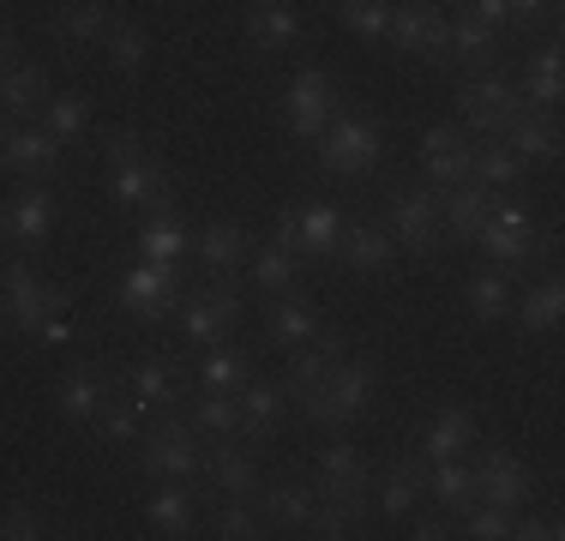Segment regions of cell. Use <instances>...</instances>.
Listing matches in <instances>:
<instances>
[{"mask_svg":"<svg viewBox=\"0 0 565 541\" xmlns=\"http://www.w3.org/2000/svg\"><path fill=\"white\" fill-rule=\"evenodd\" d=\"M373 385H380V373H373L367 361L343 356V361H331L326 379L301 397V410H307V422H319V427H343V422H355V415L373 403Z\"/></svg>","mask_w":565,"mask_h":541,"instance_id":"6da1fadb","label":"cell"},{"mask_svg":"<svg viewBox=\"0 0 565 541\" xmlns=\"http://www.w3.org/2000/svg\"><path fill=\"white\" fill-rule=\"evenodd\" d=\"M518 91L505 85L500 73H469L457 85V115H463L469 139H505V127L518 120Z\"/></svg>","mask_w":565,"mask_h":541,"instance_id":"7a4b0ae2","label":"cell"},{"mask_svg":"<svg viewBox=\"0 0 565 541\" xmlns=\"http://www.w3.org/2000/svg\"><path fill=\"white\" fill-rule=\"evenodd\" d=\"M385 211H392V241L403 253H415V259H434L439 247V193L434 187H392L385 193Z\"/></svg>","mask_w":565,"mask_h":541,"instance_id":"3957f363","label":"cell"},{"mask_svg":"<svg viewBox=\"0 0 565 541\" xmlns=\"http://www.w3.org/2000/svg\"><path fill=\"white\" fill-rule=\"evenodd\" d=\"M139 469L151 481H193L199 469H205L193 422H186V415H169L163 427H151V439H145V452H139Z\"/></svg>","mask_w":565,"mask_h":541,"instance_id":"277c9868","label":"cell"},{"mask_svg":"<svg viewBox=\"0 0 565 541\" xmlns=\"http://www.w3.org/2000/svg\"><path fill=\"white\" fill-rule=\"evenodd\" d=\"M385 139L380 127H373L367 115H331V127L319 132V162H326V174H367L373 162H380Z\"/></svg>","mask_w":565,"mask_h":541,"instance_id":"5b68a950","label":"cell"},{"mask_svg":"<svg viewBox=\"0 0 565 541\" xmlns=\"http://www.w3.org/2000/svg\"><path fill=\"white\" fill-rule=\"evenodd\" d=\"M331 115H338V78L326 73V66H301V73L289 78V91H282V120H289L295 139H319V132L331 127Z\"/></svg>","mask_w":565,"mask_h":541,"instance_id":"8992f818","label":"cell"},{"mask_svg":"<svg viewBox=\"0 0 565 541\" xmlns=\"http://www.w3.org/2000/svg\"><path fill=\"white\" fill-rule=\"evenodd\" d=\"M392 49L422 61H451V19L439 0H403L392 7Z\"/></svg>","mask_w":565,"mask_h":541,"instance_id":"52a82bcc","label":"cell"},{"mask_svg":"<svg viewBox=\"0 0 565 541\" xmlns=\"http://www.w3.org/2000/svg\"><path fill=\"white\" fill-rule=\"evenodd\" d=\"M0 295H7V307H12V325L19 331H36L43 319H55L73 307V295L61 289V283H43L24 259H12L7 270H0Z\"/></svg>","mask_w":565,"mask_h":541,"instance_id":"ba28073f","label":"cell"},{"mask_svg":"<svg viewBox=\"0 0 565 541\" xmlns=\"http://www.w3.org/2000/svg\"><path fill=\"white\" fill-rule=\"evenodd\" d=\"M120 307H127L132 319H145V325L169 319L174 307H181V270L157 265V259H139L127 277H120Z\"/></svg>","mask_w":565,"mask_h":541,"instance_id":"9c48e42d","label":"cell"},{"mask_svg":"<svg viewBox=\"0 0 565 541\" xmlns=\"http://www.w3.org/2000/svg\"><path fill=\"white\" fill-rule=\"evenodd\" d=\"M181 331H186V343H199V349H217L228 331L241 325V301L228 295V283H211V289H193V295H181Z\"/></svg>","mask_w":565,"mask_h":541,"instance_id":"30bf717a","label":"cell"},{"mask_svg":"<svg viewBox=\"0 0 565 541\" xmlns=\"http://www.w3.org/2000/svg\"><path fill=\"white\" fill-rule=\"evenodd\" d=\"M55 223H61V199L49 193V181H19V193L0 211V229H7L19 247H43V241L55 235Z\"/></svg>","mask_w":565,"mask_h":541,"instance_id":"8fae6325","label":"cell"},{"mask_svg":"<svg viewBox=\"0 0 565 541\" xmlns=\"http://www.w3.org/2000/svg\"><path fill=\"white\" fill-rule=\"evenodd\" d=\"M469 476H476V499H493V506H505V511L530 506V494H535L530 469H523L511 452H500V445H488V452H476V464H469Z\"/></svg>","mask_w":565,"mask_h":541,"instance_id":"7c38bea8","label":"cell"},{"mask_svg":"<svg viewBox=\"0 0 565 541\" xmlns=\"http://www.w3.org/2000/svg\"><path fill=\"white\" fill-rule=\"evenodd\" d=\"M109 397H115V373L103 368V361H78V368H66L61 385H55V403H61V415H66L73 427L97 422Z\"/></svg>","mask_w":565,"mask_h":541,"instance_id":"4fadbf2b","label":"cell"},{"mask_svg":"<svg viewBox=\"0 0 565 541\" xmlns=\"http://www.w3.org/2000/svg\"><path fill=\"white\" fill-rule=\"evenodd\" d=\"M469 157H476V139H469L463 127H427L422 132V169H427V187H434V193L469 181Z\"/></svg>","mask_w":565,"mask_h":541,"instance_id":"5bb4252c","label":"cell"},{"mask_svg":"<svg viewBox=\"0 0 565 541\" xmlns=\"http://www.w3.org/2000/svg\"><path fill=\"white\" fill-rule=\"evenodd\" d=\"M109 193H115L120 211H163V205H174L169 169L151 151H145L139 162H120V169L109 174Z\"/></svg>","mask_w":565,"mask_h":541,"instance_id":"9a60e30c","label":"cell"},{"mask_svg":"<svg viewBox=\"0 0 565 541\" xmlns=\"http://www.w3.org/2000/svg\"><path fill=\"white\" fill-rule=\"evenodd\" d=\"M61 151L66 145L49 127H19L7 139V151H0V169H7L12 181H49V174L61 169Z\"/></svg>","mask_w":565,"mask_h":541,"instance_id":"2e32d148","label":"cell"},{"mask_svg":"<svg viewBox=\"0 0 565 541\" xmlns=\"http://www.w3.org/2000/svg\"><path fill=\"white\" fill-rule=\"evenodd\" d=\"M193 253H199V265H205L211 283H228L241 265H247L253 235H247L241 223H228V216H217V223H205V229L193 235Z\"/></svg>","mask_w":565,"mask_h":541,"instance_id":"e0dca14e","label":"cell"},{"mask_svg":"<svg viewBox=\"0 0 565 541\" xmlns=\"http://www.w3.org/2000/svg\"><path fill=\"white\" fill-rule=\"evenodd\" d=\"M505 151L530 169V162H554L559 157V120L547 108H518V120L505 127Z\"/></svg>","mask_w":565,"mask_h":541,"instance_id":"ac0fdd59","label":"cell"},{"mask_svg":"<svg viewBox=\"0 0 565 541\" xmlns=\"http://www.w3.org/2000/svg\"><path fill=\"white\" fill-rule=\"evenodd\" d=\"M427 457H403V464L385 469V481H380V494H373V506H380V518L385 523H403L415 511V499L427 494Z\"/></svg>","mask_w":565,"mask_h":541,"instance_id":"d6986e66","label":"cell"},{"mask_svg":"<svg viewBox=\"0 0 565 541\" xmlns=\"http://www.w3.org/2000/svg\"><path fill=\"white\" fill-rule=\"evenodd\" d=\"M186 253H193V229L174 216V205L163 211H145L139 223V259H157V265H181Z\"/></svg>","mask_w":565,"mask_h":541,"instance_id":"ffe728a7","label":"cell"},{"mask_svg":"<svg viewBox=\"0 0 565 541\" xmlns=\"http://www.w3.org/2000/svg\"><path fill=\"white\" fill-rule=\"evenodd\" d=\"M301 31H307V19L289 7V0H253L247 7V36H253V49H265V54L301 43Z\"/></svg>","mask_w":565,"mask_h":541,"instance_id":"44dd1931","label":"cell"},{"mask_svg":"<svg viewBox=\"0 0 565 541\" xmlns=\"http://www.w3.org/2000/svg\"><path fill=\"white\" fill-rule=\"evenodd\" d=\"M235 403H241V433H247V439H271L289 397H282V379H259V373H253L247 385L235 391Z\"/></svg>","mask_w":565,"mask_h":541,"instance_id":"7402d4cb","label":"cell"},{"mask_svg":"<svg viewBox=\"0 0 565 541\" xmlns=\"http://www.w3.org/2000/svg\"><path fill=\"white\" fill-rule=\"evenodd\" d=\"M488 211H493V193H488V187H476V181L446 187V193H439V229H446L451 241H476V229L488 223Z\"/></svg>","mask_w":565,"mask_h":541,"instance_id":"603a6c76","label":"cell"},{"mask_svg":"<svg viewBox=\"0 0 565 541\" xmlns=\"http://www.w3.org/2000/svg\"><path fill=\"white\" fill-rule=\"evenodd\" d=\"M476 433H481L476 410L451 403V410H439L434 422H427V433H422V457H427V464H439V457H463L469 445H476Z\"/></svg>","mask_w":565,"mask_h":541,"instance_id":"cb8c5ba5","label":"cell"},{"mask_svg":"<svg viewBox=\"0 0 565 541\" xmlns=\"http://www.w3.org/2000/svg\"><path fill=\"white\" fill-rule=\"evenodd\" d=\"M343 211L338 205H295V247H301V259H331L343 241Z\"/></svg>","mask_w":565,"mask_h":541,"instance_id":"d4e9b609","label":"cell"},{"mask_svg":"<svg viewBox=\"0 0 565 541\" xmlns=\"http://www.w3.org/2000/svg\"><path fill=\"white\" fill-rule=\"evenodd\" d=\"M193 518H199V494L186 481H163L151 499H145V523H151L157 535H193Z\"/></svg>","mask_w":565,"mask_h":541,"instance_id":"484cf974","label":"cell"},{"mask_svg":"<svg viewBox=\"0 0 565 541\" xmlns=\"http://www.w3.org/2000/svg\"><path fill=\"white\" fill-rule=\"evenodd\" d=\"M181 368L174 361H163V356H151V361H139V368L127 373V397L132 403H145V410H174L181 403Z\"/></svg>","mask_w":565,"mask_h":541,"instance_id":"4316f807","label":"cell"},{"mask_svg":"<svg viewBox=\"0 0 565 541\" xmlns=\"http://www.w3.org/2000/svg\"><path fill=\"white\" fill-rule=\"evenodd\" d=\"M265 331H271L277 349H301L307 337H319V314L301 301V295H271V314H265Z\"/></svg>","mask_w":565,"mask_h":541,"instance_id":"83f0119b","label":"cell"},{"mask_svg":"<svg viewBox=\"0 0 565 541\" xmlns=\"http://www.w3.org/2000/svg\"><path fill=\"white\" fill-rule=\"evenodd\" d=\"M338 253H343L349 270H385L397 259V241H392V229H380V223H355V229H343Z\"/></svg>","mask_w":565,"mask_h":541,"instance_id":"f1b7e54d","label":"cell"},{"mask_svg":"<svg viewBox=\"0 0 565 541\" xmlns=\"http://www.w3.org/2000/svg\"><path fill=\"white\" fill-rule=\"evenodd\" d=\"M49 97V73L43 66H31V61H7L0 66V108L7 115H36Z\"/></svg>","mask_w":565,"mask_h":541,"instance_id":"f546056e","label":"cell"},{"mask_svg":"<svg viewBox=\"0 0 565 541\" xmlns=\"http://www.w3.org/2000/svg\"><path fill=\"white\" fill-rule=\"evenodd\" d=\"M511 307H518V325H523V337H542V331H554V325H559V314H565V283H559V277H542L535 289L511 295Z\"/></svg>","mask_w":565,"mask_h":541,"instance_id":"4dcf8cb0","label":"cell"},{"mask_svg":"<svg viewBox=\"0 0 565 541\" xmlns=\"http://www.w3.org/2000/svg\"><path fill=\"white\" fill-rule=\"evenodd\" d=\"M247 265H253V289H259V295H282L307 259L295 247H282V241H253Z\"/></svg>","mask_w":565,"mask_h":541,"instance_id":"1f68e13d","label":"cell"},{"mask_svg":"<svg viewBox=\"0 0 565 541\" xmlns=\"http://www.w3.org/2000/svg\"><path fill=\"white\" fill-rule=\"evenodd\" d=\"M493 49H500V31H493V24H481L469 7L457 12V19H451V61H463L469 73H488Z\"/></svg>","mask_w":565,"mask_h":541,"instance_id":"d6a6232c","label":"cell"},{"mask_svg":"<svg viewBox=\"0 0 565 541\" xmlns=\"http://www.w3.org/2000/svg\"><path fill=\"white\" fill-rule=\"evenodd\" d=\"M511 295H518V283H511L505 270H476V277H469V289H463V307H469V319L500 325L511 314Z\"/></svg>","mask_w":565,"mask_h":541,"instance_id":"836d02e7","label":"cell"},{"mask_svg":"<svg viewBox=\"0 0 565 541\" xmlns=\"http://www.w3.org/2000/svg\"><path fill=\"white\" fill-rule=\"evenodd\" d=\"M109 31H115V19H109L103 0H66V7L55 12V36H61V43H103Z\"/></svg>","mask_w":565,"mask_h":541,"instance_id":"e575fe53","label":"cell"},{"mask_svg":"<svg viewBox=\"0 0 565 541\" xmlns=\"http://www.w3.org/2000/svg\"><path fill=\"white\" fill-rule=\"evenodd\" d=\"M518 103H530V108H554L559 103V43L535 49V61H523Z\"/></svg>","mask_w":565,"mask_h":541,"instance_id":"d590c367","label":"cell"},{"mask_svg":"<svg viewBox=\"0 0 565 541\" xmlns=\"http://www.w3.org/2000/svg\"><path fill=\"white\" fill-rule=\"evenodd\" d=\"M205 476L217 481L228 499H247L253 487H259V464H253V452H241V445H217V452L205 457Z\"/></svg>","mask_w":565,"mask_h":541,"instance_id":"8d00e7d4","label":"cell"},{"mask_svg":"<svg viewBox=\"0 0 565 541\" xmlns=\"http://www.w3.org/2000/svg\"><path fill=\"white\" fill-rule=\"evenodd\" d=\"M469 181L488 187V193H505V187L523 181V162L493 139H476V157H469Z\"/></svg>","mask_w":565,"mask_h":541,"instance_id":"74e56055","label":"cell"},{"mask_svg":"<svg viewBox=\"0 0 565 541\" xmlns=\"http://www.w3.org/2000/svg\"><path fill=\"white\" fill-rule=\"evenodd\" d=\"M247 379H253V356H247V349H223L217 343L205 361H199V385H205V391H241Z\"/></svg>","mask_w":565,"mask_h":541,"instance_id":"f35d334b","label":"cell"},{"mask_svg":"<svg viewBox=\"0 0 565 541\" xmlns=\"http://www.w3.org/2000/svg\"><path fill=\"white\" fill-rule=\"evenodd\" d=\"M193 433H211V439H228V433H241V403L235 391H205V397L193 403Z\"/></svg>","mask_w":565,"mask_h":541,"instance_id":"ab89813d","label":"cell"},{"mask_svg":"<svg viewBox=\"0 0 565 541\" xmlns=\"http://www.w3.org/2000/svg\"><path fill=\"white\" fill-rule=\"evenodd\" d=\"M103 49H109V66L120 78H139L145 61H151V36H145L139 24H115V31L103 36Z\"/></svg>","mask_w":565,"mask_h":541,"instance_id":"60d3db41","label":"cell"},{"mask_svg":"<svg viewBox=\"0 0 565 541\" xmlns=\"http://www.w3.org/2000/svg\"><path fill=\"white\" fill-rule=\"evenodd\" d=\"M427 494H434L439 506L463 511L469 499H476V476H469V464H457V457H439V464L427 469Z\"/></svg>","mask_w":565,"mask_h":541,"instance_id":"b9f144b4","label":"cell"},{"mask_svg":"<svg viewBox=\"0 0 565 541\" xmlns=\"http://www.w3.org/2000/svg\"><path fill=\"white\" fill-rule=\"evenodd\" d=\"M313 499H319V494H313V487H301V481H271V487H265V518L301 530L307 511H313Z\"/></svg>","mask_w":565,"mask_h":541,"instance_id":"7bdbcfd3","label":"cell"},{"mask_svg":"<svg viewBox=\"0 0 565 541\" xmlns=\"http://www.w3.org/2000/svg\"><path fill=\"white\" fill-rule=\"evenodd\" d=\"M43 127L55 132L61 145H73L78 132L90 127V103L78 97V91H61V97H43Z\"/></svg>","mask_w":565,"mask_h":541,"instance_id":"ee69618b","label":"cell"},{"mask_svg":"<svg viewBox=\"0 0 565 541\" xmlns=\"http://www.w3.org/2000/svg\"><path fill=\"white\" fill-rule=\"evenodd\" d=\"M343 24L361 43H385L392 36V0H343Z\"/></svg>","mask_w":565,"mask_h":541,"instance_id":"f6af8a7d","label":"cell"},{"mask_svg":"<svg viewBox=\"0 0 565 541\" xmlns=\"http://www.w3.org/2000/svg\"><path fill=\"white\" fill-rule=\"evenodd\" d=\"M49 535V511L36 499H7L0 506V541H36Z\"/></svg>","mask_w":565,"mask_h":541,"instance_id":"bcb514c9","label":"cell"},{"mask_svg":"<svg viewBox=\"0 0 565 541\" xmlns=\"http://www.w3.org/2000/svg\"><path fill=\"white\" fill-rule=\"evenodd\" d=\"M97 427H103V439H109V445H132V439H139V427H145V403L109 397V403H103V415H97Z\"/></svg>","mask_w":565,"mask_h":541,"instance_id":"7dc6e473","label":"cell"},{"mask_svg":"<svg viewBox=\"0 0 565 541\" xmlns=\"http://www.w3.org/2000/svg\"><path fill=\"white\" fill-rule=\"evenodd\" d=\"M338 481H367V457L343 439L319 452V487H338Z\"/></svg>","mask_w":565,"mask_h":541,"instance_id":"c3c4849f","label":"cell"},{"mask_svg":"<svg viewBox=\"0 0 565 541\" xmlns=\"http://www.w3.org/2000/svg\"><path fill=\"white\" fill-rule=\"evenodd\" d=\"M211 535H223V541H259V535H271V530H265V518L247 506V499H228V506L217 511V530H211Z\"/></svg>","mask_w":565,"mask_h":541,"instance_id":"681fc988","label":"cell"},{"mask_svg":"<svg viewBox=\"0 0 565 541\" xmlns=\"http://www.w3.org/2000/svg\"><path fill=\"white\" fill-rule=\"evenodd\" d=\"M463 511H469L463 535H476V541H500V535H511V511L493 506V499H469Z\"/></svg>","mask_w":565,"mask_h":541,"instance_id":"f907efd6","label":"cell"},{"mask_svg":"<svg viewBox=\"0 0 565 541\" xmlns=\"http://www.w3.org/2000/svg\"><path fill=\"white\" fill-rule=\"evenodd\" d=\"M103 151H109V162L120 169V162H139L145 157V139L132 127H109V132H103Z\"/></svg>","mask_w":565,"mask_h":541,"instance_id":"816d5d0a","label":"cell"},{"mask_svg":"<svg viewBox=\"0 0 565 541\" xmlns=\"http://www.w3.org/2000/svg\"><path fill=\"white\" fill-rule=\"evenodd\" d=\"M463 7H469V12H476V19H481V24H493V31H505V24H511V12H505V0H463Z\"/></svg>","mask_w":565,"mask_h":541,"instance_id":"f5cc1de1","label":"cell"},{"mask_svg":"<svg viewBox=\"0 0 565 541\" xmlns=\"http://www.w3.org/2000/svg\"><path fill=\"white\" fill-rule=\"evenodd\" d=\"M36 343H73V325H66V314H55V319H43V325H36Z\"/></svg>","mask_w":565,"mask_h":541,"instance_id":"db71d44e","label":"cell"},{"mask_svg":"<svg viewBox=\"0 0 565 541\" xmlns=\"http://www.w3.org/2000/svg\"><path fill=\"white\" fill-rule=\"evenodd\" d=\"M409 535H415V541H446V535H457V530H451V523H446V518H439V511H427V518H422V523H415V530H409Z\"/></svg>","mask_w":565,"mask_h":541,"instance_id":"11a10c76","label":"cell"},{"mask_svg":"<svg viewBox=\"0 0 565 541\" xmlns=\"http://www.w3.org/2000/svg\"><path fill=\"white\" fill-rule=\"evenodd\" d=\"M505 12H511V24H535L547 12V0H505Z\"/></svg>","mask_w":565,"mask_h":541,"instance_id":"9f6ffc18","label":"cell"},{"mask_svg":"<svg viewBox=\"0 0 565 541\" xmlns=\"http://www.w3.org/2000/svg\"><path fill=\"white\" fill-rule=\"evenodd\" d=\"M12 120H19V115H7V108H0V151H7V139H12V132H19V127H12Z\"/></svg>","mask_w":565,"mask_h":541,"instance_id":"6f0895ef","label":"cell"},{"mask_svg":"<svg viewBox=\"0 0 565 541\" xmlns=\"http://www.w3.org/2000/svg\"><path fill=\"white\" fill-rule=\"evenodd\" d=\"M7 61H12V31L0 24V66H7Z\"/></svg>","mask_w":565,"mask_h":541,"instance_id":"680465c9","label":"cell"},{"mask_svg":"<svg viewBox=\"0 0 565 541\" xmlns=\"http://www.w3.org/2000/svg\"><path fill=\"white\" fill-rule=\"evenodd\" d=\"M12 319V307H7V295H0V325H7Z\"/></svg>","mask_w":565,"mask_h":541,"instance_id":"91938a15","label":"cell"},{"mask_svg":"<svg viewBox=\"0 0 565 541\" xmlns=\"http://www.w3.org/2000/svg\"><path fill=\"white\" fill-rule=\"evenodd\" d=\"M247 7H253V0H247Z\"/></svg>","mask_w":565,"mask_h":541,"instance_id":"94428289","label":"cell"}]
</instances>
